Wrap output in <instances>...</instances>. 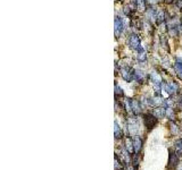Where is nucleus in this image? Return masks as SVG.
<instances>
[{
	"label": "nucleus",
	"mask_w": 182,
	"mask_h": 170,
	"mask_svg": "<svg viewBox=\"0 0 182 170\" xmlns=\"http://www.w3.org/2000/svg\"><path fill=\"white\" fill-rule=\"evenodd\" d=\"M129 45H130L131 49H134V50H138L140 48V40L138 38V35H136V34L131 35L129 38Z\"/></svg>",
	"instance_id": "nucleus-1"
},
{
	"label": "nucleus",
	"mask_w": 182,
	"mask_h": 170,
	"mask_svg": "<svg viewBox=\"0 0 182 170\" xmlns=\"http://www.w3.org/2000/svg\"><path fill=\"white\" fill-rule=\"evenodd\" d=\"M122 30H123V20L120 18V17H117L115 19V35H116L117 38L121 35Z\"/></svg>",
	"instance_id": "nucleus-2"
},
{
	"label": "nucleus",
	"mask_w": 182,
	"mask_h": 170,
	"mask_svg": "<svg viewBox=\"0 0 182 170\" xmlns=\"http://www.w3.org/2000/svg\"><path fill=\"white\" fill-rule=\"evenodd\" d=\"M132 75H133V73H131V70L129 68H124L122 70V76H123V78L125 81H131L132 80Z\"/></svg>",
	"instance_id": "nucleus-3"
},
{
	"label": "nucleus",
	"mask_w": 182,
	"mask_h": 170,
	"mask_svg": "<svg viewBox=\"0 0 182 170\" xmlns=\"http://www.w3.org/2000/svg\"><path fill=\"white\" fill-rule=\"evenodd\" d=\"M136 6L138 7L139 10L143 12L146 8V0H136Z\"/></svg>",
	"instance_id": "nucleus-4"
},
{
	"label": "nucleus",
	"mask_w": 182,
	"mask_h": 170,
	"mask_svg": "<svg viewBox=\"0 0 182 170\" xmlns=\"http://www.w3.org/2000/svg\"><path fill=\"white\" fill-rule=\"evenodd\" d=\"M174 69H175V72L178 73V75L182 78V63H176L175 65H174Z\"/></svg>",
	"instance_id": "nucleus-5"
},
{
	"label": "nucleus",
	"mask_w": 182,
	"mask_h": 170,
	"mask_svg": "<svg viewBox=\"0 0 182 170\" xmlns=\"http://www.w3.org/2000/svg\"><path fill=\"white\" fill-rule=\"evenodd\" d=\"M136 59H138V61H139V63H143V61H146L147 56H146V53H145L143 51H140V52H139V55H138V57H136Z\"/></svg>",
	"instance_id": "nucleus-6"
},
{
	"label": "nucleus",
	"mask_w": 182,
	"mask_h": 170,
	"mask_svg": "<svg viewBox=\"0 0 182 170\" xmlns=\"http://www.w3.org/2000/svg\"><path fill=\"white\" fill-rule=\"evenodd\" d=\"M157 18H158V22H163L165 19V12L164 10H159V13L157 15Z\"/></svg>",
	"instance_id": "nucleus-7"
},
{
	"label": "nucleus",
	"mask_w": 182,
	"mask_h": 170,
	"mask_svg": "<svg viewBox=\"0 0 182 170\" xmlns=\"http://www.w3.org/2000/svg\"><path fill=\"white\" fill-rule=\"evenodd\" d=\"M124 13H125V15H126V16H129V17H130V16H132V12H131V8L129 6L124 7Z\"/></svg>",
	"instance_id": "nucleus-8"
}]
</instances>
